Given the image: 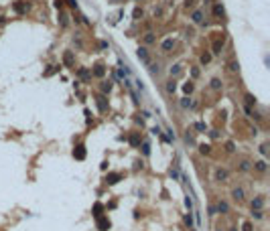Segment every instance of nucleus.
<instances>
[{"instance_id": "obj_1", "label": "nucleus", "mask_w": 270, "mask_h": 231, "mask_svg": "<svg viewBox=\"0 0 270 231\" xmlns=\"http://www.w3.org/2000/svg\"><path fill=\"white\" fill-rule=\"evenodd\" d=\"M136 55H138V59H140L144 65H150V57H148V51H146L144 47H140V49L136 51Z\"/></svg>"}, {"instance_id": "obj_2", "label": "nucleus", "mask_w": 270, "mask_h": 231, "mask_svg": "<svg viewBox=\"0 0 270 231\" xmlns=\"http://www.w3.org/2000/svg\"><path fill=\"white\" fill-rule=\"evenodd\" d=\"M227 177H229V172H227L225 168H215V181H217V183H225Z\"/></svg>"}, {"instance_id": "obj_3", "label": "nucleus", "mask_w": 270, "mask_h": 231, "mask_svg": "<svg viewBox=\"0 0 270 231\" xmlns=\"http://www.w3.org/2000/svg\"><path fill=\"white\" fill-rule=\"evenodd\" d=\"M244 195H246V193H244V188H242V186L231 188V199H234V201H244Z\"/></svg>"}, {"instance_id": "obj_4", "label": "nucleus", "mask_w": 270, "mask_h": 231, "mask_svg": "<svg viewBox=\"0 0 270 231\" xmlns=\"http://www.w3.org/2000/svg\"><path fill=\"white\" fill-rule=\"evenodd\" d=\"M63 63H65L67 67H73V53H71V51H65V53H63Z\"/></svg>"}, {"instance_id": "obj_5", "label": "nucleus", "mask_w": 270, "mask_h": 231, "mask_svg": "<svg viewBox=\"0 0 270 231\" xmlns=\"http://www.w3.org/2000/svg\"><path fill=\"white\" fill-rule=\"evenodd\" d=\"M97 107H100V112H106V110H108V99H106V95H97Z\"/></svg>"}, {"instance_id": "obj_6", "label": "nucleus", "mask_w": 270, "mask_h": 231, "mask_svg": "<svg viewBox=\"0 0 270 231\" xmlns=\"http://www.w3.org/2000/svg\"><path fill=\"white\" fill-rule=\"evenodd\" d=\"M254 168H256L258 172H266V170H268V164H266V160H256V162H254Z\"/></svg>"}, {"instance_id": "obj_7", "label": "nucleus", "mask_w": 270, "mask_h": 231, "mask_svg": "<svg viewBox=\"0 0 270 231\" xmlns=\"http://www.w3.org/2000/svg\"><path fill=\"white\" fill-rule=\"evenodd\" d=\"M91 75H95V77H104V75H106V67H104V65H95L93 71H91Z\"/></svg>"}, {"instance_id": "obj_8", "label": "nucleus", "mask_w": 270, "mask_h": 231, "mask_svg": "<svg viewBox=\"0 0 270 231\" xmlns=\"http://www.w3.org/2000/svg\"><path fill=\"white\" fill-rule=\"evenodd\" d=\"M73 156H75L77 160H83V158H86V148H83V146H77V148L73 150Z\"/></svg>"}, {"instance_id": "obj_9", "label": "nucleus", "mask_w": 270, "mask_h": 231, "mask_svg": "<svg viewBox=\"0 0 270 231\" xmlns=\"http://www.w3.org/2000/svg\"><path fill=\"white\" fill-rule=\"evenodd\" d=\"M262 207H264V199H262V197H256V199L252 201V209H256V211H262Z\"/></svg>"}, {"instance_id": "obj_10", "label": "nucleus", "mask_w": 270, "mask_h": 231, "mask_svg": "<svg viewBox=\"0 0 270 231\" xmlns=\"http://www.w3.org/2000/svg\"><path fill=\"white\" fill-rule=\"evenodd\" d=\"M173 47H175V41H173V39H167V41H163L161 49H163V53H169V51H171Z\"/></svg>"}, {"instance_id": "obj_11", "label": "nucleus", "mask_w": 270, "mask_h": 231, "mask_svg": "<svg viewBox=\"0 0 270 231\" xmlns=\"http://www.w3.org/2000/svg\"><path fill=\"white\" fill-rule=\"evenodd\" d=\"M191 20H193L195 24H201V22H203V14H201V10H195V12L191 14Z\"/></svg>"}, {"instance_id": "obj_12", "label": "nucleus", "mask_w": 270, "mask_h": 231, "mask_svg": "<svg viewBox=\"0 0 270 231\" xmlns=\"http://www.w3.org/2000/svg\"><path fill=\"white\" fill-rule=\"evenodd\" d=\"M156 43V35L154 33H146L144 35V45H154Z\"/></svg>"}, {"instance_id": "obj_13", "label": "nucleus", "mask_w": 270, "mask_h": 231, "mask_svg": "<svg viewBox=\"0 0 270 231\" xmlns=\"http://www.w3.org/2000/svg\"><path fill=\"white\" fill-rule=\"evenodd\" d=\"M224 51V41H215L213 43V55H222Z\"/></svg>"}, {"instance_id": "obj_14", "label": "nucleus", "mask_w": 270, "mask_h": 231, "mask_svg": "<svg viewBox=\"0 0 270 231\" xmlns=\"http://www.w3.org/2000/svg\"><path fill=\"white\" fill-rule=\"evenodd\" d=\"M118 179H120V174H118V172H112V174H108L106 183H108V185H116V183H118Z\"/></svg>"}, {"instance_id": "obj_15", "label": "nucleus", "mask_w": 270, "mask_h": 231, "mask_svg": "<svg viewBox=\"0 0 270 231\" xmlns=\"http://www.w3.org/2000/svg\"><path fill=\"white\" fill-rule=\"evenodd\" d=\"M217 211H220L222 215H225V213L229 211V205H227L225 201H220V203H217Z\"/></svg>"}, {"instance_id": "obj_16", "label": "nucleus", "mask_w": 270, "mask_h": 231, "mask_svg": "<svg viewBox=\"0 0 270 231\" xmlns=\"http://www.w3.org/2000/svg\"><path fill=\"white\" fill-rule=\"evenodd\" d=\"M181 107H185V110H187V107H195V101H191L189 97H183V99H181Z\"/></svg>"}, {"instance_id": "obj_17", "label": "nucleus", "mask_w": 270, "mask_h": 231, "mask_svg": "<svg viewBox=\"0 0 270 231\" xmlns=\"http://www.w3.org/2000/svg\"><path fill=\"white\" fill-rule=\"evenodd\" d=\"M12 8H14L18 14H25V12H27V6H25V4H20V2H14V6H12Z\"/></svg>"}, {"instance_id": "obj_18", "label": "nucleus", "mask_w": 270, "mask_h": 231, "mask_svg": "<svg viewBox=\"0 0 270 231\" xmlns=\"http://www.w3.org/2000/svg\"><path fill=\"white\" fill-rule=\"evenodd\" d=\"M238 168H240V170H242V172H248V170H250V168H252V164H250V162H248V160H242V162H240V166H238Z\"/></svg>"}, {"instance_id": "obj_19", "label": "nucleus", "mask_w": 270, "mask_h": 231, "mask_svg": "<svg viewBox=\"0 0 270 231\" xmlns=\"http://www.w3.org/2000/svg\"><path fill=\"white\" fill-rule=\"evenodd\" d=\"M97 227H100V231H106L108 227H110V221H106V219H97Z\"/></svg>"}, {"instance_id": "obj_20", "label": "nucleus", "mask_w": 270, "mask_h": 231, "mask_svg": "<svg viewBox=\"0 0 270 231\" xmlns=\"http://www.w3.org/2000/svg\"><path fill=\"white\" fill-rule=\"evenodd\" d=\"M175 89H177V83L171 79V81H167V93H175Z\"/></svg>"}, {"instance_id": "obj_21", "label": "nucleus", "mask_w": 270, "mask_h": 231, "mask_svg": "<svg viewBox=\"0 0 270 231\" xmlns=\"http://www.w3.org/2000/svg\"><path fill=\"white\" fill-rule=\"evenodd\" d=\"M213 14H215V16H224V6H222V4H215V6H213Z\"/></svg>"}, {"instance_id": "obj_22", "label": "nucleus", "mask_w": 270, "mask_h": 231, "mask_svg": "<svg viewBox=\"0 0 270 231\" xmlns=\"http://www.w3.org/2000/svg\"><path fill=\"white\" fill-rule=\"evenodd\" d=\"M79 77H83V79L88 81V79H90V77H91V73H90V71H88V69H86V67H81V69H79Z\"/></svg>"}, {"instance_id": "obj_23", "label": "nucleus", "mask_w": 270, "mask_h": 231, "mask_svg": "<svg viewBox=\"0 0 270 231\" xmlns=\"http://www.w3.org/2000/svg\"><path fill=\"white\" fill-rule=\"evenodd\" d=\"M211 89H222V79H211Z\"/></svg>"}, {"instance_id": "obj_24", "label": "nucleus", "mask_w": 270, "mask_h": 231, "mask_svg": "<svg viewBox=\"0 0 270 231\" xmlns=\"http://www.w3.org/2000/svg\"><path fill=\"white\" fill-rule=\"evenodd\" d=\"M244 97H246V103H248V105H256V97H254V95H250V93H246Z\"/></svg>"}, {"instance_id": "obj_25", "label": "nucleus", "mask_w": 270, "mask_h": 231, "mask_svg": "<svg viewBox=\"0 0 270 231\" xmlns=\"http://www.w3.org/2000/svg\"><path fill=\"white\" fill-rule=\"evenodd\" d=\"M110 89H112V83H110V81H102V91L110 93Z\"/></svg>"}, {"instance_id": "obj_26", "label": "nucleus", "mask_w": 270, "mask_h": 231, "mask_svg": "<svg viewBox=\"0 0 270 231\" xmlns=\"http://www.w3.org/2000/svg\"><path fill=\"white\" fill-rule=\"evenodd\" d=\"M209 150H211L209 144H201V146H199V152H201V154H209Z\"/></svg>"}, {"instance_id": "obj_27", "label": "nucleus", "mask_w": 270, "mask_h": 231, "mask_svg": "<svg viewBox=\"0 0 270 231\" xmlns=\"http://www.w3.org/2000/svg\"><path fill=\"white\" fill-rule=\"evenodd\" d=\"M183 91H185V93H191V91H193V81H187V83L183 85Z\"/></svg>"}, {"instance_id": "obj_28", "label": "nucleus", "mask_w": 270, "mask_h": 231, "mask_svg": "<svg viewBox=\"0 0 270 231\" xmlns=\"http://www.w3.org/2000/svg\"><path fill=\"white\" fill-rule=\"evenodd\" d=\"M130 144H132V146H138V144H140V138H138V134H136V132L130 136Z\"/></svg>"}, {"instance_id": "obj_29", "label": "nucleus", "mask_w": 270, "mask_h": 231, "mask_svg": "<svg viewBox=\"0 0 270 231\" xmlns=\"http://www.w3.org/2000/svg\"><path fill=\"white\" fill-rule=\"evenodd\" d=\"M229 71H231V73H236V71H240V65H238L236 61H231V63H229Z\"/></svg>"}, {"instance_id": "obj_30", "label": "nucleus", "mask_w": 270, "mask_h": 231, "mask_svg": "<svg viewBox=\"0 0 270 231\" xmlns=\"http://www.w3.org/2000/svg\"><path fill=\"white\" fill-rule=\"evenodd\" d=\"M185 142H187V144H195V138H193V134H189V132H187V134H185Z\"/></svg>"}, {"instance_id": "obj_31", "label": "nucleus", "mask_w": 270, "mask_h": 231, "mask_svg": "<svg viewBox=\"0 0 270 231\" xmlns=\"http://www.w3.org/2000/svg\"><path fill=\"white\" fill-rule=\"evenodd\" d=\"M132 16H134V20H138V18H142V10H140V8H134V12H132Z\"/></svg>"}, {"instance_id": "obj_32", "label": "nucleus", "mask_w": 270, "mask_h": 231, "mask_svg": "<svg viewBox=\"0 0 270 231\" xmlns=\"http://www.w3.org/2000/svg\"><path fill=\"white\" fill-rule=\"evenodd\" d=\"M252 217H254V219H262V217H264V213H262V211H254V209H252Z\"/></svg>"}, {"instance_id": "obj_33", "label": "nucleus", "mask_w": 270, "mask_h": 231, "mask_svg": "<svg viewBox=\"0 0 270 231\" xmlns=\"http://www.w3.org/2000/svg\"><path fill=\"white\" fill-rule=\"evenodd\" d=\"M181 73V65H175V67H171V75H179Z\"/></svg>"}, {"instance_id": "obj_34", "label": "nucleus", "mask_w": 270, "mask_h": 231, "mask_svg": "<svg viewBox=\"0 0 270 231\" xmlns=\"http://www.w3.org/2000/svg\"><path fill=\"white\" fill-rule=\"evenodd\" d=\"M209 61H211V55H201V63L203 65H207Z\"/></svg>"}, {"instance_id": "obj_35", "label": "nucleus", "mask_w": 270, "mask_h": 231, "mask_svg": "<svg viewBox=\"0 0 270 231\" xmlns=\"http://www.w3.org/2000/svg\"><path fill=\"white\" fill-rule=\"evenodd\" d=\"M185 205H187V209H189V213H191V209H193V201H191V197L185 199Z\"/></svg>"}, {"instance_id": "obj_36", "label": "nucleus", "mask_w": 270, "mask_h": 231, "mask_svg": "<svg viewBox=\"0 0 270 231\" xmlns=\"http://www.w3.org/2000/svg\"><path fill=\"white\" fill-rule=\"evenodd\" d=\"M185 221H187V225H189V229H193V217H191V213L185 217Z\"/></svg>"}, {"instance_id": "obj_37", "label": "nucleus", "mask_w": 270, "mask_h": 231, "mask_svg": "<svg viewBox=\"0 0 270 231\" xmlns=\"http://www.w3.org/2000/svg\"><path fill=\"white\" fill-rule=\"evenodd\" d=\"M195 130H199V132H205V124L197 122V124H195Z\"/></svg>"}, {"instance_id": "obj_38", "label": "nucleus", "mask_w": 270, "mask_h": 231, "mask_svg": "<svg viewBox=\"0 0 270 231\" xmlns=\"http://www.w3.org/2000/svg\"><path fill=\"white\" fill-rule=\"evenodd\" d=\"M225 150H227V152H234V150H236L234 142H227V144H225Z\"/></svg>"}, {"instance_id": "obj_39", "label": "nucleus", "mask_w": 270, "mask_h": 231, "mask_svg": "<svg viewBox=\"0 0 270 231\" xmlns=\"http://www.w3.org/2000/svg\"><path fill=\"white\" fill-rule=\"evenodd\" d=\"M142 152H144V154H146V156H148V154H150V146H148V144H146V142H144V144H142Z\"/></svg>"}, {"instance_id": "obj_40", "label": "nucleus", "mask_w": 270, "mask_h": 231, "mask_svg": "<svg viewBox=\"0 0 270 231\" xmlns=\"http://www.w3.org/2000/svg\"><path fill=\"white\" fill-rule=\"evenodd\" d=\"M260 152L266 156V154H268V144H262V146H260Z\"/></svg>"}, {"instance_id": "obj_41", "label": "nucleus", "mask_w": 270, "mask_h": 231, "mask_svg": "<svg viewBox=\"0 0 270 231\" xmlns=\"http://www.w3.org/2000/svg\"><path fill=\"white\" fill-rule=\"evenodd\" d=\"M193 4H195V0H185V8H193Z\"/></svg>"}, {"instance_id": "obj_42", "label": "nucleus", "mask_w": 270, "mask_h": 231, "mask_svg": "<svg viewBox=\"0 0 270 231\" xmlns=\"http://www.w3.org/2000/svg\"><path fill=\"white\" fill-rule=\"evenodd\" d=\"M67 4H69L71 8H77V0H67Z\"/></svg>"}, {"instance_id": "obj_43", "label": "nucleus", "mask_w": 270, "mask_h": 231, "mask_svg": "<svg viewBox=\"0 0 270 231\" xmlns=\"http://www.w3.org/2000/svg\"><path fill=\"white\" fill-rule=\"evenodd\" d=\"M100 49H110V45H108L106 41H102V43H100Z\"/></svg>"}, {"instance_id": "obj_44", "label": "nucleus", "mask_w": 270, "mask_h": 231, "mask_svg": "<svg viewBox=\"0 0 270 231\" xmlns=\"http://www.w3.org/2000/svg\"><path fill=\"white\" fill-rule=\"evenodd\" d=\"M191 75L193 77H199V69H191Z\"/></svg>"}, {"instance_id": "obj_45", "label": "nucleus", "mask_w": 270, "mask_h": 231, "mask_svg": "<svg viewBox=\"0 0 270 231\" xmlns=\"http://www.w3.org/2000/svg\"><path fill=\"white\" fill-rule=\"evenodd\" d=\"M152 134H163V132H161V128H158V126H154V128H152Z\"/></svg>"}, {"instance_id": "obj_46", "label": "nucleus", "mask_w": 270, "mask_h": 231, "mask_svg": "<svg viewBox=\"0 0 270 231\" xmlns=\"http://www.w3.org/2000/svg\"><path fill=\"white\" fill-rule=\"evenodd\" d=\"M171 177H173V179H179V172H177V170H173V168H171Z\"/></svg>"}, {"instance_id": "obj_47", "label": "nucleus", "mask_w": 270, "mask_h": 231, "mask_svg": "<svg viewBox=\"0 0 270 231\" xmlns=\"http://www.w3.org/2000/svg\"><path fill=\"white\" fill-rule=\"evenodd\" d=\"M244 231H252V225L250 223H244Z\"/></svg>"}, {"instance_id": "obj_48", "label": "nucleus", "mask_w": 270, "mask_h": 231, "mask_svg": "<svg viewBox=\"0 0 270 231\" xmlns=\"http://www.w3.org/2000/svg\"><path fill=\"white\" fill-rule=\"evenodd\" d=\"M134 2H138V0H134Z\"/></svg>"}]
</instances>
